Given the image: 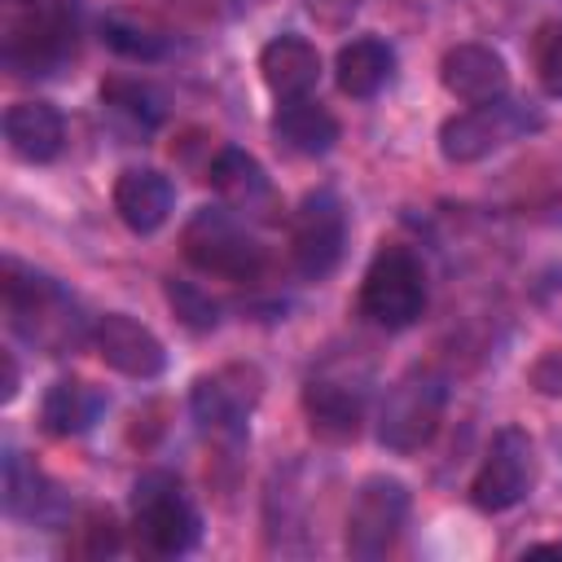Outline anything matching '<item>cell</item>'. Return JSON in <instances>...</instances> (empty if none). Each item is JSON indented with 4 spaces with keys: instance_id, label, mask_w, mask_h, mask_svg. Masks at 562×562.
<instances>
[{
    "instance_id": "1",
    "label": "cell",
    "mask_w": 562,
    "mask_h": 562,
    "mask_svg": "<svg viewBox=\"0 0 562 562\" xmlns=\"http://www.w3.org/2000/svg\"><path fill=\"white\" fill-rule=\"evenodd\" d=\"M0 290H4V312H9L13 334L48 356H61L92 334V325H83V316H79V303L53 277H44L18 259H4Z\"/></svg>"
},
{
    "instance_id": "2",
    "label": "cell",
    "mask_w": 562,
    "mask_h": 562,
    "mask_svg": "<svg viewBox=\"0 0 562 562\" xmlns=\"http://www.w3.org/2000/svg\"><path fill=\"white\" fill-rule=\"evenodd\" d=\"M180 250L206 277L255 281L263 272V246L255 241V233L228 206H202V211H193L189 224H184V233H180Z\"/></svg>"
},
{
    "instance_id": "3",
    "label": "cell",
    "mask_w": 562,
    "mask_h": 562,
    "mask_svg": "<svg viewBox=\"0 0 562 562\" xmlns=\"http://www.w3.org/2000/svg\"><path fill=\"white\" fill-rule=\"evenodd\" d=\"M132 518H136V536L149 553L158 558H180L198 544L202 536V518L193 509V501L184 496L180 479L167 470H149L136 479L132 487Z\"/></svg>"
},
{
    "instance_id": "4",
    "label": "cell",
    "mask_w": 562,
    "mask_h": 562,
    "mask_svg": "<svg viewBox=\"0 0 562 562\" xmlns=\"http://www.w3.org/2000/svg\"><path fill=\"white\" fill-rule=\"evenodd\" d=\"M448 404V382L435 369H408L382 400L378 443L386 452H417L435 439Z\"/></svg>"
},
{
    "instance_id": "5",
    "label": "cell",
    "mask_w": 562,
    "mask_h": 562,
    "mask_svg": "<svg viewBox=\"0 0 562 562\" xmlns=\"http://www.w3.org/2000/svg\"><path fill=\"white\" fill-rule=\"evenodd\" d=\"M70 57V26L57 0H4V66L53 75Z\"/></svg>"
},
{
    "instance_id": "6",
    "label": "cell",
    "mask_w": 562,
    "mask_h": 562,
    "mask_svg": "<svg viewBox=\"0 0 562 562\" xmlns=\"http://www.w3.org/2000/svg\"><path fill=\"white\" fill-rule=\"evenodd\" d=\"M426 307V272L413 250L382 246L360 281V312L382 329H408Z\"/></svg>"
},
{
    "instance_id": "7",
    "label": "cell",
    "mask_w": 562,
    "mask_h": 562,
    "mask_svg": "<svg viewBox=\"0 0 562 562\" xmlns=\"http://www.w3.org/2000/svg\"><path fill=\"white\" fill-rule=\"evenodd\" d=\"M540 127V114L518 105V101H483V105H470L452 119H443L439 127V154L448 162H479L514 140H522L527 132Z\"/></svg>"
},
{
    "instance_id": "8",
    "label": "cell",
    "mask_w": 562,
    "mask_h": 562,
    "mask_svg": "<svg viewBox=\"0 0 562 562\" xmlns=\"http://www.w3.org/2000/svg\"><path fill=\"white\" fill-rule=\"evenodd\" d=\"M347 250V206L334 189H312L290 224V263L307 281H325Z\"/></svg>"
},
{
    "instance_id": "9",
    "label": "cell",
    "mask_w": 562,
    "mask_h": 562,
    "mask_svg": "<svg viewBox=\"0 0 562 562\" xmlns=\"http://www.w3.org/2000/svg\"><path fill=\"white\" fill-rule=\"evenodd\" d=\"M408 522V487L391 474H369L347 509V553L351 558H386Z\"/></svg>"
},
{
    "instance_id": "10",
    "label": "cell",
    "mask_w": 562,
    "mask_h": 562,
    "mask_svg": "<svg viewBox=\"0 0 562 562\" xmlns=\"http://www.w3.org/2000/svg\"><path fill=\"white\" fill-rule=\"evenodd\" d=\"M531 474H536V448L531 435L518 426H501L474 483H470V501L483 514H505L514 509L527 492H531Z\"/></svg>"
},
{
    "instance_id": "11",
    "label": "cell",
    "mask_w": 562,
    "mask_h": 562,
    "mask_svg": "<svg viewBox=\"0 0 562 562\" xmlns=\"http://www.w3.org/2000/svg\"><path fill=\"white\" fill-rule=\"evenodd\" d=\"M255 404H259V373L255 369H241V364L202 373L193 382V395H189L193 422L202 430L228 435V439L246 435V417H250Z\"/></svg>"
},
{
    "instance_id": "12",
    "label": "cell",
    "mask_w": 562,
    "mask_h": 562,
    "mask_svg": "<svg viewBox=\"0 0 562 562\" xmlns=\"http://www.w3.org/2000/svg\"><path fill=\"white\" fill-rule=\"evenodd\" d=\"M88 342H92L97 356H101L114 373H123V378H140V382H145V378H158V373L167 369V351H162L158 334L145 329L140 321L123 316V312L97 316Z\"/></svg>"
},
{
    "instance_id": "13",
    "label": "cell",
    "mask_w": 562,
    "mask_h": 562,
    "mask_svg": "<svg viewBox=\"0 0 562 562\" xmlns=\"http://www.w3.org/2000/svg\"><path fill=\"white\" fill-rule=\"evenodd\" d=\"M439 79L465 105L501 101L505 88H509L505 57L496 48H487V44H457V48H448L443 61H439Z\"/></svg>"
},
{
    "instance_id": "14",
    "label": "cell",
    "mask_w": 562,
    "mask_h": 562,
    "mask_svg": "<svg viewBox=\"0 0 562 562\" xmlns=\"http://www.w3.org/2000/svg\"><path fill=\"white\" fill-rule=\"evenodd\" d=\"M176 206V184L154 167H132L114 184V211L132 233H158Z\"/></svg>"
},
{
    "instance_id": "15",
    "label": "cell",
    "mask_w": 562,
    "mask_h": 562,
    "mask_svg": "<svg viewBox=\"0 0 562 562\" xmlns=\"http://www.w3.org/2000/svg\"><path fill=\"white\" fill-rule=\"evenodd\" d=\"M259 75H263V83H268V92L277 101L307 97L316 88V79H321V53L303 35H277L259 53Z\"/></svg>"
},
{
    "instance_id": "16",
    "label": "cell",
    "mask_w": 562,
    "mask_h": 562,
    "mask_svg": "<svg viewBox=\"0 0 562 562\" xmlns=\"http://www.w3.org/2000/svg\"><path fill=\"white\" fill-rule=\"evenodd\" d=\"M4 140L22 162H53L66 145V119L48 101H18L4 110Z\"/></svg>"
},
{
    "instance_id": "17",
    "label": "cell",
    "mask_w": 562,
    "mask_h": 562,
    "mask_svg": "<svg viewBox=\"0 0 562 562\" xmlns=\"http://www.w3.org/2000/svg\"><path fill=\"white\" fill-rule=\"evenodd\" d=\"M303 408L321 439H356L364 417V386H351L342 378H312L303 386Z\"/></svg>"
},
{
    "instance_id": "18",
    "label": "cell",
    "mask_w": 562,
    "mask_h": 562,
    "mask_svg": "<svg viewBox=\"0 0 562 562\" xmlns=\"http://www.w3.org/2000/svg\"><path fill=\"white\" fill-rule=\"evenodd\" d=\"M101 413H105V391L83 378H57L40 400V426L57 439L92 430Z\"/></svg>"
},
{
    "instance_id": "19",
    "label": "cell",
    "mask_w": 562,
    "mask_h": 562,
    "mask_svg": "<svg viewBox=\"0 0 562 562\" xmlns=\"http://www.w3.org/2000/svg\"><path fill=\"white\" fill-rule=\"evenodd\" d=\"M272 136L290 149V154H303V158H321L334 149L338 140V119L312 101V97H290L277 105L272 114Z\"/></svg>"
},
{
    "instance_id": "20",
    "label": "cell",
    "mask_w": 562,
    "mask_h": 562,
    "mask_svg": "<svg viewBox=\"0 0 562 562\" xmlns=\"http://www.w3.org/2000/svg\"><path fill=\"white\" fill-rule=\"evenodd\" d=\"M206 176H211V189L233 211H268L272 206V180H268V171L259 167V158H250L237 145L220 149Z\"/></svg>"
},
{
    "instance_id": "21",
    "label": "cell",
    "mask_w": 562,
    "mask_h": 562,
    "mask_svg": "<svg viewBox=\"0 0 562 562\" xmlns=\"http://www.w3.org/2000/svg\"><path fill=\"white\" fill-rule=\"evenodd\" d=\"M334 75H338V88H342L347 97L369 101V97H378V92L391 83V75H395V53H391L386 40L360 35V40H351V44L338 48Z\"/></svg>"
},
{
    "instance_id": "22",
    "label": "cell",
    "mask_w": 562,
    "mask_h": 562,
    "mask_svg": "<svg viewBox=\"0 0 562 562\" xmlns=\"http://www.w3.org/2000/svg\"><path fill=\"white\" fill-rule=\"evenodd\" d=\"M57 505V492L48 487V479L22 457V452H4V509L13 518H48V509Z\"/></svg>"
},
{
    "instance_id": "23",
    "label": "cell",
    "mask_w": 562,
    "mask_h": 562,
    "mask_svg": "<svg viewBox=\"0 0 562 562\" xmlns=\"http://www.w3.org/2000/svg\"><path fill=\"white\" fill-rule=\"evenodd\" d=\"M101 105L110 114H119L132 132H154L162 123V114H167L162 97L140 79H105L101 83Z\"/></svg>"
},
{
    "instance_id": "24",
    "label": "cell",
    "mask_w": 562,
    "mask_h": 562,
    "mask_svg": "<svg viewBox=\"0 0 562 562\" xmlns=\"http://www.w3.org/2000/svg\"><path fill=\"white\" fill-rule=\"evenodd\" d=\"M101 40H105L114 53L132 57V61H154V57L167 53V40H162L154 26L132 22V18H119V13H110V18L101 22Z\"/></svg>"
},
{
    "instance_id": "25",
    "label": "cell",
    "mask_w": 562,
    "mask_h": 562,
    "mask_svg": "<svg viewBox=\"0 0 562 562\" xmlns=\"http://www.w3.org/2000/svg\"><path fill=\"white\" fill-rule=\"evenodd\" d=\"M167 303L180 316V325H189L193 334H206L220 325V303L211 294H202L193 281H167Z\"/></svg>"
},
{
    "instance_id": "26",
    "label": "cell",
    "mask_w": 562,
    "mask_h": 562,
    "mask_svg": "<svg viewBox=\"0 0 562 562\" xmlns=\"http://www.w3.org/2000/svg\"><path fill=\"white\" fill-rule=\"evenodd\" d=\"M536 75L549 97H562V26H549L536 44Z\"/></svg>"
},
{
    "instance_id": "27",
    "label": "cell",
    "mask_w": 562,
    "mask_h": 562,
    "mask_svg": "<svg viewBox=\"0 0 562 562\" xmlns=\"http://www.w3.org/2000/svg\"><path fill=\"white\" fill-rule=\"evenodd\" d=\"M531 386L540 395H558L562 400V351H549L531 364Z\"/></svg>"
},
{
    "instance_id": "28",
    "label": "cell",
    "mask_w": 562,
    "mask_h": 562,
    "mask_svg": "<svg viewBox=\"0 0 562 562\" xmlns=\"http://www.w3.org/2000/svg\"><path fill=\"white\" fill-rule=\"evenodd\" d=\"M0 360H4V386H0V400L9 404V400L18 395V364H13V351H4Z\"/></svg>"
}]
</instances>
